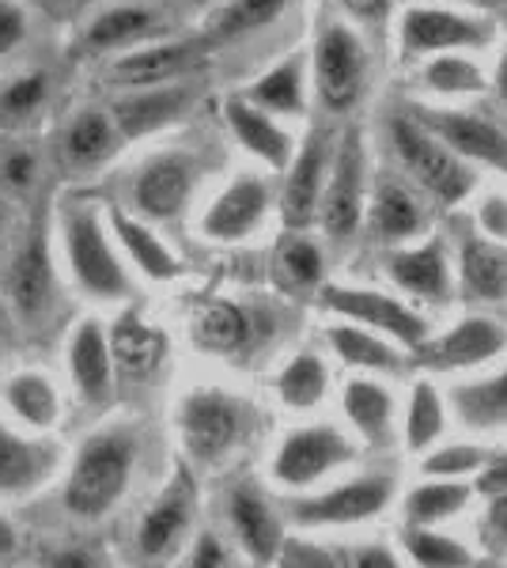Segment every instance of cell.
<instances>
[{
  "mask_svg": "<svg viewBox=\"0 0 507 568\" xmlns=\"http://www.w3.org/2000/svg\"><path fill=\"white\" fill-rule=\"evenodd\" d=\"M391 144L398 152L402 168L409 171V179L432 201H439V209H455L458 201L474 194V168L466 160H458L444 141H436L409 110H398L391 118Z\"/></svg>",
  "mask_w": 507,
  "mask_h": 568,
  "instance_id": "1",
  "label": "cell"
},
{
  "mask_svg": "<svg viewBox=\"0 0 507 568\" xmlns=\"http://www.w3.org/2000/svg\"><path fill=\"white\" fill-rule=\"evenodd\" d=\"M322 307L341 323L364 326L372 334L386 337V342L402 345V349H417L428 337V323L402 304L398 296H386L379 288H356V284H322Z\"/></svg>",
  "mask_w": 507,
  "mask_h": 568,
  "instance_id": "2",
  "label": "cell"
},
{
  "mask_svg": "<svg viewBox=\"0 0 507 568\" xmlns=\"http://www.w3.org/2000/svg\"><path fill=\"white\" fill-rule=\"evenodd\" d=\"M129 474H133V439L118 433L88 439L69 481V508L77 516H103L125 493Z\"/></svg>",
  "mask_w": 507,
  "mask_h": 568,
  "instance_id": "3",
  "label": "cell"
},
{
  "mask_svg": "<svg viewBox=\"0 0 507 568\" xmlns=\"http://www.w3.org/2000/svg\"><path fill=\"white\" fill-rule=\"evenodd\" d=\"M356 463V439L337 425H307L281 439L273 455V478L284 489H307L326 481L341 466Z\"/></svg>",
  "mask_w": 507,
  "mask_h": 568,
  "instance_id": "4",
  "label": "cell"
},
{
  "mask_svg": "<svg viewBox=\"0 0 507 568\" xmlns=\"http://www.w3.org/2000/svg\"><path fill=\"white\" fill-rule=\"evenodd\" d=\"M364 197H367V152L364 133L348 130L337 141L334 163H329L326 190H322L318 220L334 243L353 240L359 220H364Z\"/></svg>",
  "mask_w": 507,
  "mask_h": 568,
  "instance_id": "5",
  "label": "cell"
},
{
  "mask_svg": "<svg viewBox=\"0 0 507 568\" xmlns=\"http://www.w3.org/2000/svg\"><path fill=\"white\" fill-rule=\"evenodd\" d=\"M394 500L391 474H364L345 485H334L326 493H315L307 500L292 504V524L296 527H356L383 516V508Z\"/></svg>",
  "mask_w": 507,
  "mask_h": 568,
  "instance_id": "6",
  "label": "cell"
},
{
  "mask_svg": "<svg viewBox=\"0 0 507 568\" xmlns=\"http://www.w3.org/2000/svg\"><path fill=\"white\" fill-rule=\"evenodd\" d=\"M367 50L359 34L345 23H329L315 42V91L322 106L353 110L364 95Z\"/></svg>",
  "mask_w": 507,
  "mask_h": 568,
  "instance_id": "7",
  "label": "cell"
},
{
  "mask_svg": "<svg viewBox=\"0 0 507 568\" xmlns=\"http://www.w3.org/2000/svg\"><path fill=\"white\" fill-rule=\"evenodd\" d=\"M405 110L436 141H444L458 160L485 163V168L507 175V133L500 125H493L488 118L474 114V110H455V106H405Z\"/></svg>",
  "mask_w": 507,
  "mask_h": 568,
  "instance_id": "8",
  "label": "cell"
},
{
  "mask_svg": "<svg viewBox=\"0 0 507 568\" xmlns=\"http://www.w3.org/2000/svg\"><path fill=\"white\" fill-rule=\"evenodd\" d=\"M507 349V326L485 315H469L463 323L436 337H424L417 345V364L428 372H463V368H481V364L496 361Z\"/></svg>",
  "mask_w": 507,
  "mask_h": 568,
  "instance_id": "9",
  "label": "cell"
},
{
  "mask_svg": "<svg viewBox=\"0 0 507 568\" xmlns=\"http://www.w3.org/2000/svg\"><path fill=\"white\" fill-rule=\"evenodd\" d=\"M186 452L201 463H216L239 444L243 436V406L220 390H197L182 402L179 414Z\"/></svg>",
  "mask_w": 507,
  "mask_h": 568,
  "instance_id": "10",
  "label": "cell"
},
{
  "mask_svg": "<svg viewBox=\"0 0 507 568\" xmlns=\"http://www.w3.org/2000/svg\"><path fill=\"white\" fill-rule=\"evenodd\" d=\"M485 42L488 27L455 8L417 4L402 16V53L409 58H439L447 50H477Z\"/></svg>",
  "mask_w": 507,
  "mask_h": 568,
  "instance_id": "11",
  "label": "cell"
},
{
  "mask_svg": "<svg viewBox=\"0 0 507 568\" xmlns=\"http://www.w3.org/2000/svg\"><path fill=\"white\" fill-rule=\"evenodd\" d=\"M64 235H69L72 270H77L80 284H84L91 296H99V300L125 296L129 277H125L122 262L114 258V251H110L99 220L84 213V209H72V213L64 216Z\"/></svg>",
  "mask_w": 507,
  "mask_h": 568,
  "instance_id": "12",
  "label": "cell"
},
{
  "mask_svg": "<svg viewBox=\"0 0 507 568\" xmlns=\"http://www.w3.org/2000/svg\"><path fill=\"white\" fill-rule=\"evenodd\" d=\"M326 133H311L300 144V152L288 163V179L281 190V220L288 224V232H307L318 220L322 205V190H326L329 175V149H326Z\"/></svg>",
  "mask_w": 507,
  "mask_h": 568,
  "instance_id": "13",
  "label": "cell"
},
{
  "mask_svg": "<svg viewBox=\"0 0 507 568\" xmlns=\"http://www.w3.org/2000/svg\"><path fill=\"white\" fill-rule=\"evenodd\" d=\"M386 273L402 292L424 304H447L455 296V270H450L444 240H424L417 246H398L386 258Z\"/></svg>",
  "mask_w": 507,
  "mask_h": 568,
  "instance_id": "14",
  "label": "cell"
},
{
  "mask_svg": "<svg viewBox=\"0 0 507 568\" xmlns=\"http://www.w3.org/2000/svg\"><path fill=\"white\" fill-rule=\"evenodd\" d=\"M193 508H197V489H193L190 474L179 470L174 481L168 485V493H163V497L155 500V508L144 516L141 535H136V546H141V554L149 557V561H160V557H168L171 549L182 542V535H186L193 524Z\"/></svg>",
  "mask_w": 507,
  "mask_h": 568,
  "instance_id": "15",
  "label": "cell"
},
{
  "mask_svg": "<svg viewBox=\"0 0 507 568\" xmlns=\"http://www.w3.org/2000/svg\"><path fill=\"white\" fill-rule=\"evenodd\" d=\"M458 288L469 304H504L507 300V243L466 232L458 243Z\"/></svg>",
  "mask_w": 507,
  "mask_h": 568,
  "instance_id": "16",
  "label": "cell"
},
{
  "mask_svg": "<svg viewBox=\"0 0 507 568\" xmlns=\"http://www.w3.org/2000/svg\"><path fill=\"white\" fill-rule=\"evenodd\" d=\"M270 209V186L257 175H239L205 213V235L220 243H235L262 224Z\"/></svg>",
  "mask_w": 507,
  "mask_h": 568,
  "instance_id": "17",
  "label": "cell"
},
{
  "mask_svg": "<svg viewBox=\"0 0 507 568\" xmlns=\"http://www.w3.org/2000/svg\"><path fill=\"white\" fill-rule=\"evenodd\" d=\"M193 190V163L186 155H160L141 171L133 186L136 209L152 220H174Z\"/></svg>",
  "mask_w": 507,
  "mask_h": 568,
  "instance_id": "18",
  "label": "cell"
},
{
  "mask_svg": "<svg viewBox=\"0 0 507 568\" xmlns=\"http://www.w3.org/2000/svg\"><path fill=\"white\" fill-rule=\"evenodd\" d=\"M341 402H345V417H348V425H353V433L364 439L367 447L386 452V447L394 444V398L379 379L356 375V379L345 383Z\"/></svg>",
  "mask_w": 507,
  "mask_h": 568,
  "instance_id": "19",
  "label": "cell"
},
{
  "mask_svg": "<svg viewBox=\"0 0 507 568\" xmlns=\"http://www.w3.org/2000/svg\"><path fill=\"white\" fill-rule=\"evenodd\" d=\"M224 114H227V125H232L235 141L243 144L246 152L257 155L262 163H270L273 171H288L292 155H296L292 152V133L284 130V125H276L273 114L251 106L246 99H227Z\"/></svg>",
  "mask_w": 507,
  "mask_h": 568,
  "instance_id": "20",
  "label": "cell"
},
{
  "mask_svg": "<svg viewBox=\"0 0 507 568\" xmlns=\"http://www.w3.org/2000/svg\"><path fill=\"white\" fill-rule=\"evenodd\" d=\"M232 527L243 549L257 565H273L276 557H281L284 527H281V519H276V511L265 504L262 493L251 489V485H239L232 493Z\"/></svg>",
  "mask_w": 507,
  "mask_h": 568,
  "instance_id": "21",
  "label": "cell"
},
{
  "mask_svg": "<svg viewBox=\"0 0 507 568\" xmlns=\"http://www.w3.org/2000/svg\"><path fill=\"white\" fill-rule=\"evenodd\" d=\"M197 53L190 42H168V45H149V50L125 53L122 61H114L110 69V84L125 88V91H141V88H160L174 80L179 72H186Z\"/></svg>",
  "mask_w": 507,
  "mask_h": 568,
  "instance_id": "22",
  "label": "cell"
},
{
  "mask_svg": "<svg viewBox=\"0 0 507 568\" xmlns=\"http://www.w3.org/2000/svg\"><path fill=\"white\" fill-rule=\"evenodd\" d=\"M50 288H53V270H50V251H45V227L34 224V232L27 235L20 254L12 258V270H8V296H12V304L23 315H39L50 304Z\"/></svg>",
  "mask_w": 507,
  "mask_h": 568,
  "instance_id": "23",
  "label": "cell"
},
{
  "mask_svg": "<svg viewBox=\"0 0 507 568\" xmlns=\"http://www.w3.org/2000/svg\"><path fill=\"white\" fill-rule=\"evenodd\" d=\"M190 91L179 84H160V88H141L133 95H125L122 103L114 106V130L118 136H144L152 130H163L168 122L182 114Z\"/></svg>",
  "mask_w": 507,
  "mask_h": 568,
  "instance_id": "24",
  "label": "cell"
},
{
  "mask_svg": "<svg viewBox=\"0 0 507 568\" xmlns=\"http://www.w3.org/2000/svg\"><path fill=\"white\" fill-rule=\"evenodd\" d=\"M110 361L118 364V372L129 379H141L160 368V361L168 356V337L160 329L144 326L136 311H125L122 318L110 329Z\"/></svg>",
  "mask_w": 507,
  "mask_h": 568,
  "instance_id": "25",
  "label": "cell"
},
{
  "mask_svg": "<svg viewBox=\"0 0 507 568\" xmlns=\"http://www.w3.org/2000/svg\"><path fill=\"white\" fill-rule=\"evenodd\" d=\"M326 342L348 368H359V372H372V375H398L405 356L398 353V345L386 342V337L372 334L364 326H353V323H337L326 329Z\"/></svg>",
  "mask_w": 507,
  "mask_h": 568,
  "instance_id": "26",
  "label": "cell"
},
{
  "mask_svg": "<svg viewBox=\"0 0 507 568\" xmlns=\"http://www.w3.org/2000/svg\"><path fill=\"white\" fill-rule=\"evenodd\" d=\"M193 337L209 353H243L254 342V323L232 300H205L193 315Z\"/></svg>",
  "mask_w": 507,
  "mask_h": 568,
  "instance_id": "27",
  "label": "cell"
},
{
  "mask_svg": "<svg viewBox=\"0 0 507 568\" xmlns=\"http://www.w3.org/2000/svg\"><path fill=\"white\" fill-rule=\"evenodd\" d=\"M424 205L409 186L402 182H383L372 197V232L383 243H409L413 235L424 232Z\"/></svg>",
  "mask_w": 507,
  "mask_h": 568,
  "instance_id": "28",
  "label": "cell"
},
{
  "mask_svg": "<svg viewBox=\"0 0 507 568\" xmlns=\"http://www.w3.org/2000/svg\"><path fill=\"white\" fill-rule=\"evenodd\" d=\"M118 141L122 136L114 130V118L103 114V110H80L61 136V152L77 171H88L99 168L107 155H114Z\"/></svg>",
  "mask_w": 507,
  "mask_h": 568,
  "instance_id": "29",
  "label": "cell"
},
{
  "mask_svg": "<svg viewBox=\"0 0 507 568\" xmlns=\"http://www.w3.org/2000/svg\"><path fill=\"white\" fill-rule=\"evenodd\" d=\"M450 409H455L463 425L481 428V433L504 428L507 425V368L488 375V379L455 387L450 390Z\"/></svg>",
  "mask_w": 507,
  "mask_h": 568,
  "instance_id": "30",
  "label": "cell"
},
{
  "mask_svg": "<svg viewBox=\"0 0 507 568\" xmlns=\"http://www.w3.org/2000/svg\"><path fill=\"white\" fill-rule=\"evenodd\" d=\"M447 428V398L436 390L432 379H417L409 394V406H405V425H402V439L405 452L424 455L436 447V439L444 436Z\"/></svg>",
  "mask_w": 507,
  "mask_h": 568,
  "instance_id": "31",
  "label": "cell"
},
{
  "mask_svg": "<svg viewBox=\"0 0 507 568\" xmlns=\"http://www.w3.org/2000/svg\"><path fill=\"white\" fill-rule=\"evenodd\" d=\"M474 500V485L428 478L405 497V527H439Z\"/></svg>",
  "mask_w": 507,
  "mask_h": 568,
  "instance_id": "32",
  "label": "cell"
},
{
  "mask_svg": "<svg viewBox=\"0 0 507 568\" xmlns=\"http://www.w3.org/2000/svg\"><path fill=\"white\" fill-rule=\"evenodd\" d=\"M273 270H276L281 288H288V292H322V277H326L318 243L307 240V235H300V232H292L281 240V246H276V258H273Z\"/></svg>",
  "mask_w": 507,
  "mask_h": 568,
  "instance_id": "33",
  "label": "cell"
},
{
  "mask_svg": "<svg viewBox=\"0 0 507 568\" xmlns=\"http://www.w3.org/2000/svg\"><path fill=\"white\" fill-rule=\"evenodd\" d=\"M72 372H77L80 394L88 402H103L110 394V345L99 323H84L72 342Z\"/></svg>",
  "mask_w": 507,
  "mask_h": 568,
  "instance_id": "34",
  "label": "cell"
},
{
  "mask_svg": "<svg viewBox=\"0 0 507 568\" xmlns=\"http://www.w3.org/2000/svg\"><path fill=\"white\" fill-rule=\"evenodd\" d=\"M246 103L265 110V114H303V106H307V95H303V58H288L281 65H273L251 88Z\"/></svg>",
  "mask_w": 507,
  "mask_h": 568,
  "instance_id": "35",
  "label": "cell"
},
{
  "mask_svg": "<svg viewBox=\"0 0 507 568\" xmlns=\"http://www.w3.org/2000/svg\"><path fill=\"white\" fill-rule=\"evenodd\" d=\"M329 390V368L315 353H300L276 375V394L288 409H315Z\"/></svg>",
  "mask_w": 507,
  "mask_h": 568,
  "instance_id": "36",
  "label": "cell"
},
{
  "mask_svg": "<svg viewBox=\"0 0 507 568\" xmlns=\"http://www.w3.org/2000/svg\"><path fill=\"white\" fill-rule=\"evenodd\" d=\"M402 549L417 568H474V549L436 527H405Z\"/></svg>",
  "mask_w": 507,
  "mask_h": 568,
  "instance_id": "37",
  "label": "cell"
},
{
  "mask_svg": "<svg viewBox=\"0 0 507 568\" xmlns=\"http://www.w3.org/2000/svg\"><path fill=\"white\" fill-rule=\"evenodd\" d=\"M114 232H118V240H122V246L129 251V258L141 265V273H149L152 281H171L174 273H179V262H174V254L160 240H155L149 227L136 224L133 216L114 213Z\"/></svg>",
  "mask_w": 507,
  "mask_h": 568,
  "instance_id": "38",
  "label": "cell"
},
{
  "mask_svg": "<svg viewBox=\"0 0 507 568\" xmlns=\"http://www.w3.org/2000/svg\"><path fill=\"white\" fill-rule=\"evenodd\" d=\"M155 31V16L149 8H110L88 27L84 42L91 50H118V45L141 42L144 34Z\"/></svg>",
  "mask_w": 507,
  "mask_h": 568,
  "instance_id": "39",
  "label": "cell"
},
{
  "mask_svg": "<svg viewBox=\"0 0 507 568\" xmlns=\"http://www.w3.org/2000/svg\"><path fill=\"white\" fill-rule=\"evenodd\" d=\"M424 88H432L436 95H477L488 88L485 72L477 61H469L466 53H439L424 65Z\"/></svg>",
  "mask_w": 507,
  "mask_h": 568,
  "instance_id": "40",
  "label": "cell"
},
{
  "mask_svg": "<svg viewBox=\"0 0 507 568\" xmlns=\"http://www.w3.org/2000/svg\"><path fill=\"white\" fill-rule=\"evenodd\" d=\"M45 470V455L34 444H23L8 428H0V493H16L39 481Z\"/></svg>",
  "mask_w": 507,
  "mask_h": 568,
  "instance_id": "41",
  "label": "cell"
},
{
  "mask_svg": "<svg viewBox=\"0 0 507 568\" xmlns=\"http://www.w3.org/2000/svg\"><path fill=\"white\" fill-rule=\"evenodd\" d=\"M288 0H232L227 8H220V16L212 20V39H239L251 34L257 27L273 23L284 12Z\"/></svg>",
  "mask_w": 507,
  "mask_h": 568,
  "instance_id": "42",
  "label": "cell"
},
{
  "mask_svg": "<svg viewBox=\"0 0 507 568\" xmlns=\"http://www.w3.org/2000/svg\"><path fill=\"white\" fill-rule=\"evenodd\" d=\"M488 463V452L477 444H447V447H432L424 455L420 470L424 478H444V481H466L474 474H481V466Z\"/></svg>",
  "mask_w": 507,
  "mask_h": 568,
  "instance_id": "43",
  "label": "cell"
},
{
  "mask_svg": "<svg viewBox=\"0 0 507 568\" xmlns=\"http://www.w3.org/2000/svg\"><path fill=\"white\" fill-rule=\"evenodd\" d=\"M8 402L12 409L34 425H50L53 414H58V398H53V387L39 375H20V379L8 387Z\"/></svg>",
  "mask_w": 507,
  "mask_h": 568,
  "instance_id": "44",
  "label": "cell"
},
{
  "mask_svg": "<svg viewBox=\"0 0 507 568\" xmlns=\"http://www.w3.org/2000/svg\"><path fill=\"white\" fill-rule=\"evenodd\" d=\"M39 179V155L27 144H0V186L12 194H27Z\"/></svg>",
  "mask_w": 507,
  "mask_h": 568,
  "instance_id": "45",
  "label": "cell"
},
{
  "mask_svg": "<svg viewBox=\"0 0 507 568\" xmlns=\"http://www.w3.org/2000/svg\"><path fill=\"white\" fill-rule=\"evenodd\" d=\"M45 99V77L34 72V77H23L16 84H8L0 91V118H27L42 106Z\"/></svg>",
  "mask_w": 507,
  "mask_h": 568,
  "instance_id": "46",
  "label": "cell"
},
{
  "mask_svg": "<svg viewBox=\"0 0 507 568\" xmlns=\"http://www.w3.org/2000/svg\"><path fill=\"white\" fill-rule=\"evenodd\" d=\"M276 561H281V568H345L329 549L311 542H284Z\"/></svg>",
  "mask_w": 507,
  "mask_h": 568,
  "instance_id": "47",
  "label": "cell"
},
{
  "mask_svg": "<svg viewBox=\"0 0 507 568\" xmlns=\"http://www.w3.org/2000/svg\"><path fill=\"white\" fill-rule=\"evenodd\" d=\"M477 227H481L485 240L507 243V194H488L477 205Z\"/></svg>",
  "mask_w": 507,
  "mask_h": 568,
  "instance_id": "48",
  "label": "cell"
},
{
  "mask_svg": "<svg viewBox=\"0 0 507 568\" xmlns=\"http://www.w3.org/2000/svg\"><path fill=\"white\" fill-rule=\"evenodd\" d=\"M186 568H232V554H227L216 535H201Z\"/></svg>",
  "mask_w": 507,
  "mask_h": 568,
  "instance_id": "49",
  "label": "cell"
},
{
  "mask_svg": "<svg viewBox=\"0 0 507 568\" xmlns=\"http://www.w3.org/2000/svg\"><path fill=\"white\" fill-rule=\"evenodd\" d=\"M485 535H488V542H493L496 549H504V554H507V489L496 493V497H488Z\"/></svg>",
  "mask_w": 507,
  "mask_h": 568,
  "instance_id": "50",
  "label": "cell"
},
{
  "mask_svg": "<svg viewBox=\"0 0 507 568\" xmlns=\"http://www.w3.org/2000/svg\"><path fill=\"white\" fill-rule=\"evenodd\" d=\"M504 489H507V452L488 455V463L481 466V474H477V493L496 497V493H504Z\"/></svg>",
  "mask_w": 507,
  "mask_h": 568,
  "instance_id": "51",
  "label": "cell"
},
{
  "mask_svg": "<svg viewBox=\"0 0 507 568\" xmlns=\"http://www.w3.org/2000/svg\"><path fill=\"white\" fill-rule=\"evenodd\" d=\"M20 39H23V12L0 0V53H8Z\"/></svg>",
  "mask_w": 507,
  "mask_h": 568,
  "instance_id": "52",
  "label": "cell"
},
{
  "mask_svg": "<svg viewBox=\"0 0 507 568\" xmlns=\"http://www.w3.org/2000/svg\"><path fill=\"white\" fill-rule=\"evenodd\" d=\"M345 568H405V565L386 546H364V549H356L353 561Z\"/></svg>",
  "mask_w": 507,
  "mask_h": 568,
  "instance_id": "53",
  "label": "cell"
},
{
  "mask_svg": "<svg viewBox=\"0 0 507 568\" xmlns=\"http://www.w3.org/2000/svg\"><path fill=\"white\" fill-rule=\"evenodd\" d=\"M345 12L359 16V20H383L391 12V0H337Z\"/></svg>",
  "mask_w": 507,
  "mask_h": 568,
  "instance_id": "54",
  "label": "cell"
},
{
  "mask_svg": "<svg viewBox=\"0 0 507 568\" xmlns=\"http://www.w3.org/2000/svg\"><path fill=\"white\" fill-rule=\"evenodd\" d=\"M53 568H95V557L84 554V549H72V554L53 557Z\"/></svg>",
  "mask_w": 507,
  "mask_h": 568,
  "instance_id": "55",
  "label": "cell"
},
{
  "mask_svg": "<svg viewBox=\"0 0 507 568\" xmlns=\"http://www.w3.org/2000/svg\"><path fill=\"white\" fill-rule=\"evenodd\" d=\"M493 88H496V95H500V103L507 106V50H504V58H500V65H496V77H493Z\"/></svg>",
  "mask_w": 507,
  "mask_h": 568,
  "instance_id": "56",
  "label": "cell"
},
{
  "mask_svg": "<svg viewBox=\"0 0 507 568\" xmlns=\"http://www.w3.org/2000/svg\"><path fill=\"white\" fill-rule=\"evenodd\" d=\"M16 549V530L4 524V519H0V557H8Z\"/></svg>",
  "mask_w": 507,
  "mask_h": 568,
  "instance_id": "57",
  "label": "cell"
},
{
  "mask_svg": "<svg viewBox=\"0 0 507 568\" xmlns=\"http://www.w3.org/2000/svg\"><path fill=\"white\" fill-rule=\"evenodd\" d=\"M444 4H466V8H496L504 0H444Z\"/></svg>",
  "mask_w": 507,
  "mask_h": 568,
  "instance_id": "58",
  "label": "cell"
},
{
  "mask_svg": "<svg viewBox=\"0 0 507 568\" xmlns=\"http://www.w3.org/2000/svg\"><path fill=\"white\" fill-rule=\"evenodd\" d=\"M4 224H8V209H4V201H0V232H4Z\"/></svg>",
  "mask_w": 507,
  "mask_h": 568,
  "instance_id": "59",
  "label": "cell"
},
{
  "mask_svg": "<svg viewBox=\"0 0 507 568\" xmlns=\"http://www.w3.org/2000/svg\"><path fill=\"white\" fill-rule=\"evenodd\" d=\"M42 4H50V8H64V4H72V0H42Z\"/></svg>",
  "mask_w": 507,
  "mask_h": 568,
  "instance_id": "60",
  "label": "cell"
},
{
  "mask_svg": "<svg viewBox=\"0 0 507 568\" xmlns=\"http://www.w3.org/2000/svg\"><path fill=\"white\" fill-rule=\"evenodd\" d=\"M0 334H4V311H0Z\"/></svg>",
  "mask_w": 507,
  "mask_h": 568,
  "instance_id": "61",
  "label": "cell"
}]
</instances>
